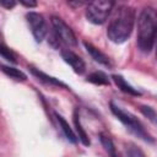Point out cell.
Returning a JSON list of instances; mask_svg holds the SVG:
<instances>
[{
	"instance_id": "obj_1",
	"label": "cell",
	"mask_w": 157,
	"mask_h": 157,
	"mask_svg": "<svg viewBox=\"0 0 157 157\" xmlns=\"http://www.w3.org/2000/svg\"><path fill=\"white\" fill-rule=\"evenodd\" d=\"M135 22V10L129 5H119L112 11L107 28L108 38L115 43H124L131 34Z\"/></svg>"
},
{
	"instance_id": "obj_2",
	"label": "cell",
	"mask_w": 157,
	"mask_h": 157,
	"mask_svg": "<svg viewBox=\"0 0 157 157\" xmlns=\"http://www.w3.org/2000/svg\"><path fill=\"white\" fill-rule=\"evenodd\" d=\"M157 38V10L146 6L137 17V47L142 53H150Z\"/></svg>"
},
{
	"instance_id": "obj_3",
	"label": "cell",
	"mask_w": 157,
	"mask_h": 157,
	"mask_svg": "<svg viewBox=\"0 0 157 157\" xmlns=\"http://www.w3.org/2000/svg\"><path fill=\"white\" fill-rule=\"evenodd\" d=\"M110 110L112 113L118 118V120H120L132 134H135L137 137L142 139L144 141H147V142H153V139L152 136L145 130L144 125L140 123V120L132 115L131 113L124 110L123 108H120L119 105H117L115 103H110Z\"/></svg>"
},
{
	"instance_id": "obj_4",
	"label": "cell",
	"mask_w": 157,
	"mask_h": 157,
	"mask_svg": "<svg viewBox=\"0 0 157 157\" xmlns=\"http://www.w3.org/2000/svg\"><path fill=\"white\" fill-rule=\"evenodd\" d=\"M114 5H115L114 1H105V0L92 1L86 6V11H85L86 18L93 25H102L105 22V20L113 11Z\"/></svg>"
},
{
	"instance_id": "obj_5",
	"label": "cell",
	"mask_w": 157,
	"mask_h": 157,
	"mask_svg": "<svg viewBox=\"0 0 157 157\" xmlns=\"http://www.w3.org/2000/svg\"><path fill=\"white\" fill-rule=\"evenodd\" d=\"M52 26H53L55 38L58 40H60V42H63L70 47L77 45V38H76L75 33L60 17L52 16Z\"/></svg>"
},
{
	"instance_id": "obj_6",
	"label": "cell",
	"mask_w": 157,
	"mask_h": 157,
	"mask_svg": "<svg viewBox=\"0 0 157 157\" xmlns=\"http://www.w3.org/2000/svg\"><path fill=\"white\" fill-rule=\"evenodd\" d=\"M26 20L29 25L31 32H32L36 42L40 43L44 39V37L47 36V23H45L44 17L38 12L29 11L26 15Z\"/></svg>"
},
{
	"instance_id": "obj_7",
	"label": "cell",
	"mask_w": 157,
	"mask_h": 157,
	"mask_svg": "<svg viewBox=\"0 0 157 157\" xmlns=\"http://www.w3.org/2000/svg\"><path fill=\"white\" fill-rule=\"evenodd\" d=\"M61 58H63V60H64L67 65L71 66V69H72L76 74L81 75V74L85 72V70H86L85 61H83L77 54H75L74 52H71V50H69V49H64V50H61Z\"/></svg>"
},
{
	"instance_id": "obj_8",
	"label": "cell",
	"mask_w": 157,
	"mask_h": 157,
	"mask_svg": "<svg viewBox=\"0 0 157 157\" xmlns=\"http://www.w3.org/2000/svg\"><path fill=\"white\" fill-rule=\"evenodd\" d=\"M83 45H85V48H86V50L90 53V55L97 61V63H99V64H102V65H104V66H108V67H110L112 66V63H110V59L104 54V53H102L98 48H96L93 44H91L90 42H83Z\"/></svg>"
},
{
	"instance_id": "obj_9",
	"label": "cell",
	"mask_w": 157,
	"mask_h": 157,
	"mask_svg": "<svg viewBox=\"0 0 157 157\" xmlns=\"http://www.w3.org/2000/svg\"><path fill=\"white\" fill-rule=\"evenodd\" d=\"M29 70H31V72L38 78V80H40V81H43L44 83H48V85H53V86H56V87H63V88H69L63 81H60L59 78H55V77H53V76H49V75H47L45 72H43V71H40V70H38V69H36V67H29Z\"/></svg>"
},
{
	"instance_id": "obj_10",
	"label": "cell",
	"mask_w": 157,
	"mask_h": 157,
	"mask_svg": "<svg viewBox=\"0 0 157 157\" xmlns=\"http://www.w3.org/2000/svg\"><path fill=\"white\" fill-rule=\"evenodd\" d=\"M112 78H113V81L115 82V85L118 86V88L120 91H123V92H125L128 94H131V96H141V92L137 91V88H134L130 83H128L126 80L121 75H117L115 74V75L112 76Z\"/></svg>"
},
{
	"instance_id": "obj_11",
	"label": "cell",
	"mask_w": 157,
	"mask_h": 157,
	"mask_svg": "<svg viewBox=\"0 0 157 157\" xmlns=\"http://www.w3.org/2000/svg\"><path fill=\"white\" fill-rule=\"evenodd\" d=\"M74 125H75V128H76L77 137H78V140L82 142V145L90 146L91 141H90V139H88V135H87L86 130H85V129L82 128V125H81L80 115H78V110H77V109H75V112H74Z\"/></svg>"
},
{
	"instance_id": "obj_12",
	"label": "cell",
	"mask_w": 157,
	"mask_h": 157,
	"mask_svg": "<svg viewBox=\"0 0 157 157\" xmlns=\"http://www.w3.org/2000/svg\"><path fill=\"white\" fill-rule=\"evenodd\" d=\"M55 117H56V120H58V123H59V125H60V128H61V130H63L64 135L66 136V139H67L70 142L76 144L78 137L76 136V134L74 132V130L71 129V126L69 125V123H67V121L64 119V117L59 115L58 113H55Z\"/></svg>"
},
{
	"instance_id": "obj_13",
	"label": "cell",
	"mask_w": 157,
	"mask_h": 157,
	"mask_svg": "<svg viewBox=\"0 0 157 157\" xmlns=\"http://www.w3.org/2000/svg\"><path fill=\"white\" fill-rule=\"evenodd\" d=\"M1 70L5 75L10 76L11 78L16 80V81H26L27 80V75L25 72H22L20 69L12 67V66H7V65H1Z\"/></svg>"
},
{
	"instance_id": "obj_14",
	"label": "cell",
	"mask_w": 157,
	"mask_h": 157,
	"mask_svg": "<svg viewBox=\"0 0 157 157\" xmlns=\"http://www.w3.org/2000/svg\"><path fill=\"white\" fill-rule=\"evenodd\" d=\"M99 140H101V144L103 145L104 150L107 151V153L110 156V157H119L117 155V150H115V146H114V142L113 140L104 132H101L99 134Z\"/></svg>"
},
{
	"instance_id": "obj_15",
	"label": "cell",
	"mask_w": 157,
	"mask_h": 157,
	"mask_svg": "<svg viewBox=\"0 0 157 157\" xmlns=\"http://www.w3.org/2000/svg\"><path fill=\"white\" fill-rule=\"evenodd\" d=\"M87 81L91 82V83L98 85V86H102V85L107 86V85H109V78H108V76H107L104 72H102V71H94V72L90 74V75L87 76Z\"/></svg>"
},
{
	"instance_id": "obj_16",
	"label": "cell",
	"mask_w": 157,
	"mask_h": 157,
	"mask_svg": "<svg viewBox=\"0 0 157 157\" xmlns=\"http://www.w3.org/2000/svg\"><path fill=\"white\" fill-rule=\"evenodd\" d=\"M125 155L126 157H145L144 151L132 142H129L125 146Z\"/></svg>"
},
{
	"instance_id": "obj_17",
	"label": "cell",
	"mask_w": 157,
	"mask_h": 157,
	"mask_svg": "<svg viewBox=\"0 0 157 157\" xmlns=\"http://www.w3.org/2000/svg\"><path fill=\"white\" fill-rule=\"evenodd\" d=\"M0 54H1V56H2L4 59H6L7 61H10V63H12V64H16V63H17V59H16L15 53H13L10 48H7L4 43L0 45Z\"/></svg>"
},
{
	"instance_id": "obj_18",
	"label": "cell",
	"mask_w": 157,
	"mask_h": 157,
	"mask_svg": "<svg viewBox=\"0 0 157 157\" xmlns=\"http://www.w3.org/2000/svg\"><path fill=\"white\" fill-rule=\"evenodd\" d=\"M141 112L147 117V118H150V119H153L155 118V112H153V109L151 108V107H141Z\"/></svg>"
},
{
	"instance_id": "obj_19",
	"label": "cell",
	"mask_w": 157,
	"mask_h": 157,
	"mask_svg": "<svg viewBox=\"0 0 157 157\" xmlns=\"http://www.w3.org/2000/svg\"><path fill=\"white\" fill-rule=\"evenodd\" d=\"M0 5L2 7H5V9L10 10V9H12V7L16 6V1H13V0H1L0 1Z\"/></svg>"
},
{
	"instance_id": "obj_20",
	"label": "cell",
	"mask_w": 157,
	"mask_h": 157,
	"mask_svg": "<svg viewBox=\"0 0 157 157\" xmlns=\"http://www.w3.org/2000/svg\"><path fill=\"white\" fill-rule=\"evenodd\" d=\"M23 6H26V7H29V9H32V7H36L37 6V1H34V0H21L20 1Z\"/></svg>"
},
{
	"instance_id": "obj_21",
	"label": "cell",
	"mask_w": 157,
	"mask_h": 157,
	"mask_svg": "<svg viewBox=\"0 0 157 157\" xmlns=\"http://www.w3.org/2000/svg\"><path fill=\"white\" fill-rule=\"evenodd\" d=\"M69 5H75V6H81V5H83V2H69Z\"/></svg>"
},
{
	"instance_id": "obj_22",
	"label": "cell",
	"mask_w": 157,
	"mask_h": 157,
	"mask_svg": "<svg viewBox=\"0 0 157 157\" xmlns=\"http://www.w3.org/2000/svg\"><path fill=\"white\" fill-rule=\"evenodd\" d=\"M155 43H156V59H157V38H156V42Z\"/></svg>"
}]
</instances>
